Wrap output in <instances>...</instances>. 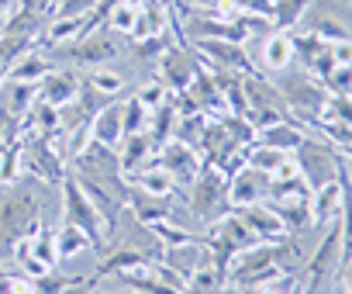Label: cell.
Listing matches in <instances>:
<instances>
[{
    "mask_svg": "<svg viewBox=\"0 0 352 294\" xmlns=\"http://www.w3.org/2000/svg\"><path fill=\"white\" fill-rule=\"evenodd\" d=\"M38 194L32 187H18L14 184H4L0 191V256L11 253V246L38 222Z\"/></svg>",
    "mask_w": 352,
    "mask_h": 294,
    "instance_id": "6da1fadb",
    "label": "cell"
},
{
    "mask_svg": "<svg viewBox=\"0 0 352 294\" xmlns=\"http://www.w3.org/2000/svg\"><path fill=\"white\" fill-rule=\"evenodd\" d=\"M190 211L201 218V222H214V218H225L232 211V201H228V177L221 170H201L194 177V194H190Z\"/></svg>",
    "mask_w": 352,
    "mask_h": 294,
    "instance_id": "7a4b0ae2",
    "label": "cell"
},
{
    "mask_svg": "<svg viewBox=\"0 0 352 294\" xmlns=\"http://www.w3.org/2000/svg\"><path fill=\"white\" fill-rule=\"evenodd\" d=\"M59 187H63V208H66V222H69V225H76L80 232H87V235H90V242H97V246H100V239L107 235V229L100 225V215H97V208L90 204V198L83 194L80 180L66 174V177L59 180Z\"/></svg>",
    "mask_w": 352,
    "mask_h": 294,
    "instance_id": "3957f363",
    "label": "cell"
},
{
    "mask_svg": "<svg viewBox=\"0 0 352 294\" xmlns=\"http://www.w3.org/2000/svg\"><path fill=\"white\" fill-rule=\"evenodd\" d=\"M338 256H342V232H338V218L328 225V235L321 239V246L314 249L307 273H304V294H318V287L338 270Z\"/></svg>",
    "mask_w": 352,
    "mask_h": 294,
    "instance_id": "277c9868",
    "label": "cell"
},
{
    "mask_svg": "<svg viewBox=\"0 0 352 294\" xmlns=\"http://www.w3.org/2000/svg\"><path fill=\"white\" fill-rule=\"evenodd\" d=\"M276 90L283 94L287 107L297 114V121H318L324 107V87L314 80H280Z\"/></svg>",
    "mask_w": 352,
    "mask_h": 294,
    "instance_id": "5b68a950",
    "label": "cell"
},
{
    "mask_svg": "<svg viewBox=\"0 0 352 294\" xmlns=\"http://www.w3.org/2000/svg\"><path fill=\"white\" fill-rule=\"evenodd\" d=\"M118 52H121V42L114 39V32H87L76 42H69V49H66V56L83 66H104V63L118 59Z\"/></svg>",
    "mask_w": 352,
    "mask_h": 294,
    "instance_id": "8992f818",
    "label": "cell"
},
{
    "mask_svg": "<svg viewBox=\"0 0 352 294\" xmlns=\"http://www.w3.org/2000/svg\"><path fill=\"white\" fill-rule=\"evenodd\" d=\"M187 45H194V52H201V56H208L214 66H221V70H232V73H242V76H252L256 73V63L245 56V49L239 45V42H225V39H194V42H187Z\"/></svg>",
    "mask_w": 352,
    "mask_h": 294,
    "instance_id": "52a82bcc",
    "label": "cell"
},
{
    "mask_svg": "<svg viewBox=\"0 0 352 294\" xmlns=\"http://www.w3.org/2000/svg\"><path fill=\"white\" fill-rule=\"evenodd\" d=\"M270 174H263V170H256V167H242V170H235L232 174V184H228V201H232V208H249V204H259V201H266V194H270Z\"/></svg>",
    "mask_w": 352,
    "mask_h": 294,
    "instance_id": "ba28073f",
    "label": "cell"
},
{
    "mask_svg": "<svg viewBox=\"0 0 352 294\" xmlns=\"http://www.w3.org/2000/svg\"><path fill=\"white\" fill-rule=\"evenodd\" d=\"M159 167L180 184V180H194L201 174V156L194 145L180 142V138H173V142H162L159 145Z\"/></svg>",
    "mask_w": 352,
    "mask_h": 294,
    "instance_id": "9c48e42d",
    "label": "cell"
},
{
    "mask_svg": "<svg viewBox=\"0 0 352 294\" xmlns=\"http://www.w3.org/2000/svg\"><path fill=\"white\" fill-rule=\"evenodd\" d=\"M197 63H190V52L187 45H173L159 56V80L173 90V94H184L190 87V76H194Z\"/></svg>",
    "mask_w": 352,
    "mask_h": 294,
    "instance_id": "30bf717a",
    "label": "cell"
},
{
    "mask_svg": "<svg viewBox=\"0 0 352 294\" xmlns=\"http://www.w3.org/2000/svg\"><path fill=\"white\" fill-rule=\"evenodd\" d=\"M162 249H166V253H162V263H166V266H173L176 273H184V277H190L194 270H201V266H211V263H214L208 239H204V242H201V239H190V242H180V246H162Z\"/></svg>",
    "mask_w": 352,
    "mask_h": 294,
    "instance_id": "8fae6325",
    "label": "cell"
},
{
    "mask_svg": "<svg viewBox=\"0 0 352 294\" xmlns=\"http://www.w3.org/2000/svg\"><path fill=\"white\" fill-rule=\"evenodd\" d=\"M76 94H80V80L73 73H66V70H56V73L49 70L35 83V101H42L49 107H66V104L76 101Z\"/></svg>",
    "mask_w": 352,
    "mask_h": 294,
    "instance_id": "7c38bea8",
    "label": "cell"
},
{
    "mask_svg": "<svg viewBox=\"0 0 352 294\" xmlns=\"http://www.w3.org/2000/svg\"><path fill=\"white\" fill-rule=\"evenodd\" d=\"M90 138L107 145V149H118V142L124 138V104H107L90 118Z\"/></svg>",
    "mask_w": 352,
    "mask_h": 294,
    "instance_id": "4fadbf2b",
    "label": "cell"
},
{
    "mask_svg": "<svg viewBox=\"0 0 352 294\" xmlns=\"http://www.w3.org/2000/svg\"><path fill=\"white\" fill-rule=\"evenodd\" d=\"M338 215H342V184L328 180V184L314 187L311 191V218H314V225H331Z\"/></svg>",
    "mask_w": 352,
    "mask_h": 294,
    "instance_id": "5bb4252c",
    "label": "cell"
},
{
    "mask_svg": "<svg viewBox=\"0 0 352 294\" xmlns=\"http://www.w3.org/2000/svg\"><path fill=\"white\" fill-rule=\"evenodd\" d=\"M239 215H242V222H245V225L263 239V242H276V239H283V235H287L283 222L270 211V204H266V201L249 204V208H239Z\"/></svg>",
    "mask_w": 352,
    "mask_h": 294,
    "instance_id": "9a60e30c",
    "label": "cell"
},
{
    "mask_svg": "<svg viewBox=\"0 0 352 294\" xmlns=\"http://www.w3.org/2000/svg\"><path fill=\"white\" fill-rule=\"evenodd\" d=\"M304 138H307V132H304L294 118H290V121H276V125L256 132V142H259V145H270V149H280V153H294Z\"/></svg>",
    "mask_w": 352,
    "mask_h": 294,
    "instance_id": "2e32d148",
    "label": "cell"
},
{
    "mask_svg": "<svg viewBox=\"0 0 352 294\" xmlns=\"http://www.w3.org/2000/svg\"><path fill=\"white\" fill-rule=\"evenodd\" d=\"M270 211L283 222V229L294 235V232H304L314 225L311 218V198H290V201H270Z\"/></svg>",
    "mask_w": 352,
    "mask_h": 294,
    "instance_id": "e0dca14e",
    "label": "cell"
},
{
    "mask_svg": "<svg viewBox=\"0 0 352 294\" xmlns=\"http://www.w3.org/2000/svg\"><path fill=\"white\" fill-rule=\"evenodd\" d=\"M290 59H294L290 32H270V35L263 39V56H259V66H263V70L280 73V70H287V66H290Z\"/></svg>",
    "mask_w": 352,
    "mask_h": 294,
    "instance_id": "ac0fdd59",
    "label": "cell"
},
{
    "mask_svg": "<svg viewBox=\"0 0 352 294\" xmlns=\"http://www.w3.org/2000/svg\"><path fill=\"white\" fill-rule=\"evenodd\" d=\"M145 263H152L148 253L131 249V246H118V249H111V256L104 263H97V277H121V273H128L135 266H145Z\"/></svg>",
    "mask_w": 352,
    "mask_h": 294,
    "instance_id": "d6986e66",
    "label": "cell"
},
{
    "mask_svg": "<svg viewBox=\"0 0 352 294\" xmlns=\"http://www.w3.org/2000/svg\"><path fill=\"white\" fill-rule=\"evenodd\" d=\"M135 184L145 191V194H152V198H169L173 194V187H176V180L162 170V167H142V170H135Z\"/></svg>",
    "mask_w": 352,
    "mask_h": 294,
    "instance_id": "ffe728a7",
    "label": "cell"
},
{
    "mask_svg": "<svg viewBox=\"0 0 352 294\" xmlns=\"http://www.w3.org/2000/svg\"><path fill=\"white\" fill-rule=\"evenodd\" d=\"M225 270L221 266H201V270H194L190 277H187V294H221L225 291Z\"/></svg>",
    "mask_w": 352,
    "mask_h": 294,
    "instance_id": "44dd1931",
    "label": "cell"
},
{
    "mask_svg": "<svg viewBox=\"0 0 352 294\" xmlns=\"http://www.w3.org/2000/svg\"><path fill=\"white\" fill-rule=\"evenodd\" d=\"M128 142H124V149H121V167L128 170V174H135V170H142V167H148L145 160H148V153H152V142H148V135L145 132H138V135H124Z\"/></svg>",
    "mask_w": 352,
    "mask_h": 294,
    "instance_id": "7402d4cb",
    "label": "cell"
},
{
    "mask_svg": "<svg viewBox=\"0 0 352 294\" xmlns=\"http://www.w3.org/2000/svg\"><path fill=\"white\" fill-rule=\"evenodd\" d=\"M311 8V0H273V32H290L300 18H304V11Z\"/></svg>",
    "mask_w": 352,
    "mask_h": 294,
    "instance_id": "603a6c76",
    "label": "cell"
},
{
    "mask_svg": "<svg viewBox=\"0 0 352 294\" xmlns=\"http://www.w3.org/2000/svg\"><path fill=\"white\" fill-rule=\"evenodd\" d=\"M49 73V63L38 56V52H25L11 70H8V76H11V83H38L42 76Z\"/></svg>",
    "mask_w": 352,
    "mask_h": 294,
    "instance_id": "cb8c5ba5",
    "label": "cell"
},
{
    "mask_svg": "<svg viewBox=\"0 0 352 294\" xmlns=\"http://www.w3.org/2000/svg\"><path fill=\"white\" fill-rule=\"evenodd\" d=\"M87 246H94L90 242V235L87 232H80L76 225H59L56 229V253H59V260H69V256H76V253H83Z\"/></svg>",
    "mask_w": 352,
    "mask_h": 294,
    "instance_id": "d4e9b609",
    "label": "cell"
},
{
    "mask_svg": "<svg viewBox=\"0 0 352 294\" xmlns=\"http://www.w3.org/2000/svg\"><path fill=\"white\" fill-rule=\"evenodd\" d=\"M21 167V142H4L0 145V184H14Z\"/></svg>",
    "mask_w": 352,
    "mask_h": 294,
    "instance_id": "484cf974",
    "label": "cell"
},
{
    "mask_svg": "<svg viewBox=\"0 0 352 294\" xmlns=\"http://www.w3.org/2000/svg\"><path fill=\"white\" fill-rule=\"evenodd\" d=\"M135 18H138V8L135 4H118V8H111V14L104 18L107 21V32H118V35H131V28H135Z\"/></svg>",
    "mask_w": 352,
    "mask_h": 294,
    "instance_id": "4316f807",
    "label": "cell"
},
{
    "mask_svg": "<svg viewBox=\"0 0 352 294\" xmlns=\"http://www.w3.org/2000/svg\"><path fill=\"white\" fill-rule=\"evenodd\" d=\"M321 87L331 90L335 97H352V63H338V66L324 76Z\"/></svg>",
    "mask_w": 352,
    "mask_h": 294,
    "instance_id": "83f0119b",
    "label": "cell"
},
{
    "mask_svg": "<svg viewBox=\"0 0 352 294\" xmlns=\"http://www.w3.org/2000/svg\"><path fill=\"white\" fill-rule=\"evenodd\" d=\"M318 121H342V125H352V97H324V107H321V118Z\"/></svg>",
    "mask_w": 352,
    "mask_h": 294,
    "instance_id": "f1b7e54d",
    "label": "cell"
},
{
    "mask_svg": "<svg viewBox=\"0 0 352 294\" xmlns=\"http://www.w3.org/2000/svg\"><path fill=\"white\" fill-rule=\"evenodd\" d=\"M148 114H152V111H148L138 97H131V101L124 104V135H138V132H145Z\"/></svg>",
    "mask_w": 352,
    "mask_h": 294,
    "instance_id": "f546056e",
    "label": "cell"
},
{
    "mask_svg": "<svg viewBox=\"0 0 352 294\" xmlns=\"http://www.w3.org/2000/svg\"><path fill=\"white\" fill-rule=\"evenodd\" d=\"M135 97H138V101H142L148 111H155V107H162V104L169 101V87H166L162 80H152V83H145V87L135 94Z\"/></svg>",
    "mask_w": 352,
    "mask_h": 294,
    "instance_id": "4dcf8cb0",
    "label": "cell"
},
{
    "mask_svg": "<svg viewBox=\"0 0 352 294\" xmlns=\"http://www.w3.org/2000/svg\"><path fill=\"white\" fill-rule=\"evenodd\" d=\"M100 0H59L56 4V18H87L97 11Z\"/></svg>",
    "mask_w": 352,
    "mask_h": 294,
    "instance_id": "1f68e13d",
    "label": "cell"
},
{
    "mask_svg": "<svg viewBox=\"0 0 352 294\" xmlns=\"http://www.w3.org/2000/svg\"><path fill=\"white\" fill-rule=\"evenodd\" d=\"M235 14H256V18H273V0H235ZM235 21V18H232Z\"/></svg>",
    "mask_w": 352,
    "mask_h": 294,
    "instance_id": "d6a6232c",
    "label": "cell"
},
{
    "mask_svg": "<svg viewBox=\"0 0 352 294\" xmlns=\"http://www.w3.org/2000/svg\"><path fill=\"white\" fill-rule=\"evenodd\" d=\"M90 83H94V90H100V94H118V90L124 87V80H121L118 73H104V70H100V73H94V76H90Z\"/></svg>",
    "mask_w": 352,
    "mask_h": 294,
    "instance_id": "836d02e7",
    "label": "cell"
},
{
    "mask_svg": "<svg viewBox=\"0 0 352 294\" xmlns=\"http://www.w3.org/2000/svg\"><path fill=\"white\" fill-rule=\"evenodd\" d=\"M225 4H228V0H187L184 11H208V14H218Z\"/></svg>",
    "mask_w": 352,
    "mask_h": 294,
    "instance_id": "e575fe53",
    "label": "cell"
},
{
    "mask_svg": "<svg viewBox=\"0 0 352 294\" xmlns=\"http://www.w3.org/2000/svg\"><path fill=\"white\" fill-rule=\"evenodd\" d=\"M342 284H345V291L352 294V273H349V280H342Z\"/></svg>",
    "mask_w": 352,
    "mask_h": 294,
    "instance_id": "d590c367",
    "label": "cell"
},
{
    "mask_svg": "<svg viewBox=\"0 0 352 294\" xmlns=\"http://www.w3.org/2000/svg\"><path fill=\"white\" fill-rule=\"evenodd\" d=\"M290 294H304V287H300V284H294V291H290Z\"/></svg>",
    "mask_w": 352,
    "mask_h": 294,
    "instance_id": "8d00e7d4",
    "label": "cell"
},
{
    "mask_svg": "<svg viewBox=\"0 0 352 294\" xmlns=\"http://www.w3.org/2000/svg\"><path fill=\"white\" fill-rule=\"evenodd\" d=\"M4 25H8V18H0V35H4Z\"/></svg>",
    "mask_w": 352,
    "mask_h": 294,
    "instance_id": "74e56055",
    "label": "cell"
},
{
    "mask_svg": "<svg viewBox=\"0 0 352 294\" xmlns=\"http://www.w3.org/2000/svg\"><path fill=\"white\" fill-rule=\"evenodd\" d=\"M4 273H8V270H4V263H0V277H4Z\"/></svg>",
    "mask_w": 352,
    "mask_h": 294,
    "instance_id": "f35d334b",
    "label": "cell"
},
{
    "mask_svg": "<svg viewBox=\"0 0 352 294\" xmlns=\"http://www.w3.org/2000/svg\"><path fill=\"white\" fill-rule=\"evenodd\" d=\"M345 4H349V0H345Z\"/></svg>",
    "mask_w": 352,
    "mask_h": 294,
    "instance_id": "ab89813d",
    "label": "cell"
},
{
    "mask_svg": "<svg viewBox=\"0 0 352 294\" xmlns=\"http://www.w3.org/2000/svg\"><path fill=\"white\" fill-rule=\"evenodd\" d=\"M135 294H138V291H135Z\"/></svg>",
    "mask_w": 352,
    "mask_h": 294,
    "instance_id": "60d3db41",
    "label": "cell"
}]
</instances>
